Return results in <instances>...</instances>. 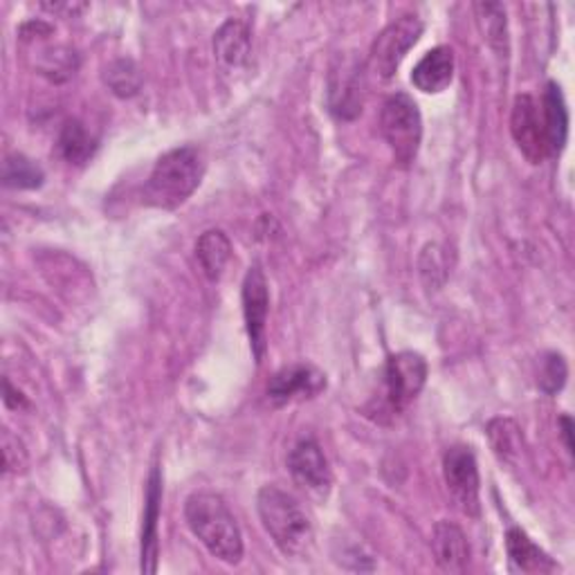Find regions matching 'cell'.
Listing matches in <instances>:
<instances>
[{
	"label": "cell",
	"mask_w": 575,
	"mask_h": 575,
	"mask_svg": "<svg viewBox=\"0 0 575 575\" xmlns=\"http://www.w3.org/2000/svg\"><path fill=\"white\" fill-rule=\"evenodd\" d=\"M185 520L200 544L226 564H239L243 557V535L228 503L216 492H194L185 503Z\"/></svg>",
	"instance_id": "obj_1"
},
{
	"label": "cell",
	"mask_w": 575,
	"mask_h": 575,
	"mask_svg": "<svg viewBox=\"0 0 575 575\" xmlns=\"http://www.w3.org/2000/svg\"><path fill=\"white\" fill-rule=\"evenodd\" d=\"M257 509L265 533L285 557H304L313 546V524L302 503L276 485H263Z\"/></svg>",
	"instance_id": "obj_2"
},
{
	"label": "cell",
	"mask_w": 575,
	"mask_h": 575,
	"mask_svg": "<svg viewBox=\"0 0 575 575\" xmlns=\"http://www.w3.org/2000/svg\"><path fill=\"white\" fill-rule=\"evenodd\" d=\"M202 176L205 163L196 147L171 149L156 163L142 189V200L158 209H178L200 187Z\"/></svg>",
	"instance_id": "obj_3"
},
{
	"label": "cell",
	"mask_w": 575,
	"mask_h": 575,
	"mask_svg": "<svg viewBox=\"0 0 575 575\" xmlns=\"http://www.w3.org/2000/svg\"><path fill=\"white\" fill-rule=\"evenodd\" d=\"M380 128L394 160L400 167H409L418 156L422 139V117L418 104L405 93L391 95L383 106Z\"/></svg>",
	"instance_id": "obj_4"
},
{
	"label": "cell",
	"mask_w": 575,
	"mask_h": 575,
	"mask_svg": "<svg viewBox=\"0 0 575 575\" xmlns=\"http://www.w3.org/2000/svg\"><path fill=\"white\" fill-rule=\"evenodd\" d=\"M427 383L425 357L414 351L396 353L387 359L383 372V396L391 414L405 411Z\"/></svg>",
	"instance_id": "obj_5"
},
{
	"label": "cell",
	"mask_w": 575,
	"mask_h": 575,
	"mask_svg": "<svg viewBox=\"0 0 575 575\" xmlns=\"http://www.w3.org/2000/svg\"><path fill=\"white\" fill-rule=\"evenodd\" d=\"M422 34V21L416 14H405L391 21L374 41L372 67L383 80H391L407 52L418 43Z\"/></svg>",
	"instance_id": "obj_6"
},
{
	"label": "cell",
	"mask_w": 575,
	"mask_h": 575,
	"mask_svg": "<svg viewBox=\"0 0 575 575\" xmlns=\"http://www.w3.org/2000/svg\"><path fill=\"white\" fill-rule=\"evenodd\" d=\"M365 72L355 56H337L328 77V106L339 119H353L363 113Z\"/></svg>",
	"instance_id": "obj_7"
},
{
	"label": "cell",
	"mask_w": 575,
	"mask_h": 575,
	"mask_svg": "<svg viewBox=\"0 0 575 575\" xmlns=\"http://www.w3.org/2000/svg\"><path fill=\"white\" fill-rule=\"evenodd\" d=\"M443 477L457 509L468 518H479V468L470 448H450L443 457Z\"/></svg>",
	"instance_id": "obj_8"
},
{
	"label": "cell",
	"mask_w": 575,
	"mask_h": 575,
	"mask_svg": "<svg viewBox=\"0 0 575 575\" xmlns=\"http://www.w3.org/2000/svg\"><path fill=\"white\" fill-rule=\"evenodd\" d=\"M243 317H245V328L250 337V348L257 359V365L263 363L265 357V324H268V311H270V293H268V281L261 270V265H252L245 274L243 281Z\"/></svg>",
	"instance_id": "obj_9"
},
{
	"label": "cell",
	"mask_w": 575,
	"mask_h": 575,
	"mask_svg": "<svg viewBox=\"0 0 575 575\" xmlns=\"http://www.w3.org/2000/svg\"><path fill=\"white\" fill-rule=\"evenodd\" d=\"M511 133L518 149L524 154L529 163L540 165L548 156L542 113L537 102L531 95L515 97L513 113H511Z\"/></svg>",
	"instance_id": "obj_10"
},
{
	"label": "cell",
	"mask_w": 575,
	"mask_h": 575,
	"mask_svg": "<svg viewBox=\"0 0 575 575\" xmlns=\"http://www.w3.org/2000/svg\"><path fill=\"white\" fill-rule=\"evenodd\" d=\"M326 387V378L311 365H293L274 374L268 383V400L283 407L297 398H313Z\"/></svg>",
	"instance_id": "obj_11"
},
{
	"label": "cell",
	"mask_w": 575,
	"mask_h": 575,
	"mask_svg": "<svg viewBox=\"0 0 575 575\" xmlns=\"http://www.w3.org/2000/svg\"><path fill=\"white\" fill-rule=\"evenodd\" d=\"M288 470L293 479L313 494H326L333 483V474L322 448L313 439L300 441L288 454Z\"/></svg>",
	"instance_id": "obj_12"
},
{
	"label": "cell",
	"mask_w": 575,
	"mask_h": 575,
	"mask_svg": "<svg viewBox=\"0 0 575 575\" xmlns=\"http://www.w3.org/2000/svg\"><path fill=\"white\" fill-rule=\"evenodd\" d=\"M454 80V52L448 45L429 50L411 72V84L425 95L443 93Z\"/></svg>",
	"instance_id": "obj_13"
},
{
	"label": "cell",
	"mask_w": 575,
	"mask_h": 575,
	"mask_svg": "<svg viewBox=\"0 0 575 575\" xmlns=\"http://www.w3.org/2000/svg\"><path fill=\"white\" fill-rule=\"evenodd\" d=\"M163 501V477L154 468L147 485V503H144V526H142V571L156 573L158 568V520Z\"/></svg>",
	"instance_id": "obj_14"
},
{
	"label": "cell",
	"mask_w": 575,
	"mask_h": 575,
	"mask_svg": "<svg viewBox=\"0 0 575 575\" xmlns=\"http://www.w3.org/2000/svg\"><path fill=\"white\" fill-rule=\"evenodd\" d=\"M431 551L437 564L448 573H461L470 562V546L466 533L452 522H439L431 533Z\"/></svg>",
	"instance_id": "obj_15"
},
{
	"label": "cell",
	"mask_w": 575,
	"mask_h": 575,
	"mask_svg": "<svg viewBox=\"0 0 575 575\" xmlns=\"http://www.w3.org/2000/svg\"><path fill=\"white\" fill-rule=\"evenodd\" d=\"M540 113H542V124H544V133H546L548 156H557V154H562L566 137H568V111H566L562 88L555 82L546 84Z\"/></svg>",
	"instance_id": "obj_16"
},
{
	"label": "cell",
	"mask_w": 575,
	"mask_h": 575,
	"mask_svg": "<svg viewBox=\"0 0 575 575\" xmlns=\"http://www.w3.org/2000/svg\"><path fill=\"white\" fill-rule=\"evenodd\" d=\"M252 48L250 28L239 19H228L213 34V54L223 65L239 67L248 61Z\"/></svg>",
	"instance_id": "obj_17"
},
{
	"label": "cell",
	"mask_w": 575,
	"mask_h": 575,
	"mask_svg": "<svg viewBox=\"0 0 575 575\" xmlns=\"http://www.w3.org/2000/svg\"><path fill=\"white\" fill-rule=\"evenodd\" d=\"M506 551L513 566L524 573L557 571V564L522 529H511L506 533Z\"/></svg>",
	"instance_id": "obj_18"
},
{
	"label": "cell",
	"mask_w": 575,
	"mask_h": 575,
	"mask_svg": "<svg viewBox=\"0 0 575 575\" xmlns=\"http://www.w3.org/2000/svg\"><path fill=\"white\" fill-rule=\"evenodd\" d=\"M56 149L65 163L80 167V165H86L95 156L97 142L91 137V133L84 128L82 122L67 119L59 133Z\"/></svg>",
	"instance_id": "obj_19"
},
{
	"label": "cell",
	"mask_w": 575,
	"mask_h": 575,
	"mask_svg": "<svg viewBox=\"0 0 575 575\" xmlns=\"http://www.w3.org/2000/svg\"><path fill=\"white\" fill-rule=\"evenodd\" d=\"M230 257H232V243L221 230L205 232L196 243V259L205 276L211 281H216L223 274Z\"/></svg>",
	"instance_id": "obj_20"
},
{
	"label": "cell",
	"mask_w": 575,
	"mask_h": 575,
	"mask_svg": "<svg viewBox=\"0 0 575 575\" xmlns=\"http://www.w3.org/2000/svg\"><path fill=\"white\" fill-rule=\"evenodd\" d=\"M488 439L496 457L506 463H515L522 459L524 452V437L522 429L511 418H494L488 425Z\"/></svg>",
	"instance_id": "obj_21"
},
{
	"label": "cell",
	"mask_w": 575,
	"mask_h": 575,
	"mask_svg": "<svg viewBox=\"0 0 575 575\" xmlns=\"http://www.w3.org/2000/svg\"><path fill=\"white\" fill-rule=\"evenodd\" d=\"M477 23L481 28L483 39L492 50L499 54L509 52V23H506V10L499 3H479L474 6Z\"/></svg>",
	"instance_id": "obj_22"
},
{
	"label": "cell",
	"mask_w": 575,
	"mask_h": 575,
	"mask_svg": "<svg viewBox=\"0 0 575 575\" xmlns=\"http://www.w3.org/2000/svg\"><path fill=\"white\" fill-rule=\"evenodd\" d=\"M45 180L43 169L28 156L14 154L3 163V185L10 189H39Z\"/></svg>",
	"instance_id": "obj_23"
},
{
	"label": "cell",
	"mask_w": 575,
	"mask_h": 575,
	"mask_svg": "<svg viewBox=\"0 0 575 575\" xmlns=\"http://www.w3.org/2000/svg\"><path fill=\"white\" fill-rule=\"evenodd\" d=\"M104 80L108 84V88L117 95V97H133L139 93L142 88V72L135 65V61L130 59H117L113 61L106 72H104Z\"/></svg>",
	"instance_id": "obj_24"
},
{
	"label": "cell",
	"mask_w": 575,
	"mask_h": 575,
	"mask_svg": "<svg viewBox=\"0 0 575 575\" xmlns=\"http://www.w3.org/2000/svg\"><path fill=\"white\" fill-rule=\"evenodd\" d=\"M568 378V367L566 359L560 353H548L542 359V369H540V389L546 396H555L557 391L564 389Z\"/></svg>",
	"instance_id": "obj_25"
},
{
	"label": "cell",
	"mask_w": 575,
	"mask_h": 575,
	"mask_svg": "<svg viewBox=\"0 0 575 575\" xmlns=\"http://www.w3.org/2000/svg\"><path fill=\"white\" fill-rule=\"evenodd\" d=\"M420 274L425 279L427 285L431 288H439L446 276H448V265H446V259H443V252L439 245H427L420 254Z\"/></svg>",
	"instance_id": "obj_26"
},
{
	"label": "cell",
	"mask_w": 575,
	"mask_h": 575,
	"mask_svg": "<svg viewBox=\"0 0 575 575\" xmlns=\"http://www.w3.org/2000/svg\"><path fill=\"white\" fill-rule=\"evenodd\" d=\"M3 466L6 472H25L28 468V450L10 429H3Z\"/></svg>",
	"instance_id": "obj_27"
},
{
	"label": "cell",
	"mask_w": 575,
	"mask_h": 575,
	"mask_svg": "<svg viewBox=\"0 0 575 575\" xmlns=\"http://www.w3.org/2000/svg\"><path fill=\"white\" fill-rule=\"evenodd\" d=\"M3 400H6V405L10 409H25L30 405L28 398L19 389H14L10 380H6V396H3Z\"/></svg>",
	"instance_id": "obj_28"
},
{
	"label": "cell",
	"mask_w": 575,
	"mask_h": 575,
	"mask_svg": "<svg viewBox=\"0 0 575 575\" xmlns=\"http://www.w3.org/2000/svg\"><path fill=\"white\" fill-rule=\"evenodd\" d=\"M560 425H562V439H564V446H566V452L571 454L573 452V443H571V431H573V422L568 416H562L560 418Z\"/></svg>",
	"instance_id": "obj_29"
}]
</instances>
